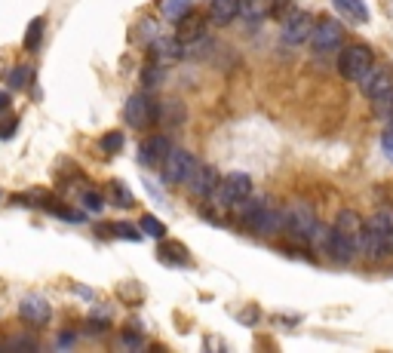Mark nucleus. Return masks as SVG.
<instances>
[{"label":"nucleus","instance_id":"1","mask_svg":"<svg viewBox=\"0 0 393 353\" xmlns=\"http://www.w3.org/2000/svg\"><path fill=\"white\" fill-rule=\"evenodd\" d=\"M283 231L289 233L292 240H314L316 231H320V218H316L314 206L304 203V200H298V203H289L283 209Z\"/></svg>","mask_w":393,"mask_h":353},{"label":"nucleus","instance_id":"2","mask_svg":"<svg viewBox=\"0 0 393 353\" xmlns=\"http://www.w3.org/2000/svg\"><path fill=\"white\" fill-rule=\"evenodd\" d=\"M375 65V53L366 44H354V46H344L338 56V74L350 83H356Z\"/></svg>","mask_w":393,"mask_h":353},{"label":"nucleus","instance_id":"3","mask_svg":"<svg viewBox=\"0 0 393 353\" xmlns=\"http://www.w3.org/2000/svg\"><path fill=\"white\" fill-rule=\"evenodd\" d=\"M157 117H160V108L154 105V98L148 96V92H138V96H132L127 108H123V120L132 129H148V126L157 123Z\"/></svg>","mask_w":393,"mask_h":353},{"label":"nucleus","instance_id":"4","mask_svg":"<svg viewBox=\"0 0 393 353\" xmlns=\"http://www.w3.org/2000/svg\"><path fill=\"white\" fill-rule=\"evenodd\" d=\"M341 40H344V28H341V22L320 19V22H314V31H311V37H307V44L314 46V53L329 56V53H335V49L341 46Z\"/></svg>","mask_w":393,"mask_h":353},{"label":"nucleus","instance_id":"5","mask_svg":"<svg viewBox=\"0 0 393 353\" xmlns=\"http://www.w3.org/2000/svg\"><path fill=\"white\" fill-rule=\"evenodd\" d=\"M197 160L191 150H181V148H169V154L163 157L160 163V172H163V181L166 184H185L188 175L194 172Z\"/></svg>","mask_w":393,"mask_h":353},{"label":"nucleus","instance_id":"6","mask_svg":"<svg viewBox=\"0 0 393 353\" xmlns=\"http://www.w3.org/2000/svg\"><path fill=\"white\" fill-rule=\"evenodd\" d=\"M314 31V15L304 13V10H289V15L283 19V28H280V40L286 46H301L307 44Z\"/></svg>","mask_w":393,"mask_h":353},{"label":"nucleus","instance_id":"7","mask_svg":"<svg viewBox=\"0 0 393 353\" xmlns=\"http://www.w3.org/2000/svg\"><path fill=\"white\" fill-rule=\"evenodd\" d=\"M249 194H252V179H249L246 172H231L228 179H221L219 188H215V197H219L221 206L246 203Z\"/></svg>","mask_w":393,"mask_h":353},{"label":"nucleus","instance_id":"8","mask_svg":"<svg viewBox=\"0 0 393 353\" xmlns=\"http://www.w3.org/2000/svg\"><path fill=\"white\" fill-rule=\"evenodd\" d=\"M314 240H323V252H326V255H329L335 264H350V262L356 258V243L347 240L344 233H338L335 228L326 231V233H323V228H320Z\"/></svg>","mask_w":393,"mask_h":353},{"label":"nucleus","instance_id":"9","mask_svg":"<svg viewBox=\"0 0 393 353\" xmlns=\"http://www.w3.org/2000/svg\"><path fill=\"white\" fill-rule=\"evenodd\" d=\"M246 228L255 237H277L283 233V209H271V206H258L246 215Z\"/></svg>","mask_w":393,"mask_h":353},{"label":"nucleus","instance_id":"10","mask_svg":"<svg viewBox=\"0 0 393 353\" xmlns=\"http://www.w3.org/2000/svg\"><path fill=\"white\" fill-rule=\"evenodd\" d=\"M356 83H359V89H363V96L375 102V98H381L384 92L393 89V68L390 65H372Z\"/></svg>","mask_w":393,"mask_h":353},{"label":"nucleus","instance_id":"11","mask_svg":"<svg viewBox=\"0 0 393 353\" xmlns=\"http://www.w3.org/2000/svg\"><path fill=\"white\" fill-rule=\"evenodd\" d=\"M181 56H185V44H181L179 37H160L157 34L148 44V58H150V65H157V68H163V65H175Z\"/></svg>","mask_w":393,"mask_h":353},{"label":"nucleus","instance_id":"12","mask_svg":"<svg viewBox=\"0 0 393 353\" xmlns=\"http://www.w3.org/2000/svg\"><path fill=\"white\" fill-rule=\"evenodd\" d=\"M206 25H209V13L188 10L179 22H175V37H179L185 46L188 44H197V40L206 37Z\"/></svg>","mask_w":393,"mask_h":353},{"label":"nucleus","instance_id":"13","mask_svg":"<svg viewBox=\"0 0 393 353\" xmlns=\"http://www.w3.org/2000/svg\"><path fill=\"white\" fill-rule=\"evenodd\" d=\"M219 172L212 169V166H194V172L188 175V181H185V188L191 191V197H197V200H209L215 194V188H219Z\"/></svg>","mask_w":393,"mask_h":353},{"label":"nucleus","instance_id":"14","mask_svg":"<svg viewBox=\"0 0 393 353\" xmlns=\"http://www.w3.org/2000/svg\"><path fill=\"white\" fill-rule=\"evenodd\" d=\"M169 139L166 136H150L145 139L138 145V163L141 166H154V169H160V163H163V157L169 154Z\"/></svg>","mask_w":393,"mask_h":353},{"label":"nucleus","instance_id":"15","mask_svg":"<svg viewBox=\"0 0 393 353\" xmlns=\"http://www.w3.org/2000/svg\"><path fill=\"white\" fill-rule=\"evenodd\" d=\"M19 316H22L28 326H46V323H49V316H53V310H49L46 298L28 295V298H25L22 304H19Z\"/></svg>","mask_w":393,"mask_h":353},{"label":"nucleus","instance_id":"16","mask_svg":"<svg viewBox=\"0 0 393 353\" xmlns=\"http://www.w3.org/2000/svg\"><path fill=\"white\" fill-rule=\"evenodd\" d=\"M335 231L344 233L347 240L356 243V252H359V237H363V218H359L354 209H341L338 218H335Z\"/></svg>","mask_w":393,"mask_h":353},{"label":"nucleus","instance_id":"17","mask_svg":"<svg viewBox=\"0 0 393 353\" xmlns=\"http://www.w3.org/2000/svg\"><path fill=\"white\" fill-rule=\"evenodd\" d=\"M237 19V0H212L209 4V22L212 25H231Z\"/></svg>","mask_w":393,"mask_h":353},{"label":"nucleus","instance_id":"18","mask_svg":"<svg viewBox=\"0 0 393 353\" xmlns=\"http://www.w3.org/2000/svg\"><path fill=\"white\" fill-rule=\"evenodd\" d=\"M273 10V0H237V15H243L246 22H258Z\"/></svg>","mask_w":393,"mask_h":353},{"label":"nucleus","instance_id":"19","mask_svg":"<svg viewBox=\"0 0 393 353\" xmlns=\"http://www.w3.org/2000/svg\"><path fill=\"white\" fill-rule=\"evenodd\" d=\"M332 4H335V10L344 13L350 22H356V25L369 22V10H366L363 0H332Z\"/></svg>","mask_w":393,"mask_h":353},{"label":"nucleus","instance_id":"20","mask_svg":"<svg viewBox=\"0 0 393 353\" xmlns=\"http://www.w3.org/2000/svg\"><path fill=\"white\" fill-rule=\"evenodd\" d=\"M369 222L381 231V237H384V243H387V249L393 255V209H381V212H375Z\"/></svg>","mask_w":393,"mask_h":353},{"label":"nucleus","instance_id":"21","mask_svg":"<svg viewBox=\"0 0 393 353\" xmlns=\"http://www.w3.org/2000/svg\"><path fill=\"white\" fill-rule=\"evenodd\" d=\"M157 255H160V262H166V264H188V249L181 246V243H163Z\"/></svg>","mask_w":393,"mask_h":353},{"label":"nucleus","instance_id":"22","mask_svg":"<svg viewBox=\"0 0 393 353\" xmlns=\"http://www.w3.org/2000/svg\"><path fill=\"white\" fill-rule=\"evenodd\" d=\"M44 19H31V25H28V31H25V40H22V46L28 49V53H34V49L40 46V40H44Z\"/></svg>","mask_w":393,"mask_h":353},{"label":"nucleus","instance_id":"23","mask_svg":"<svg viewBox=\"0 0 393 353\" xmlns=\"http://www.w3.org/2000/svg\"><path fill=\"white\" fill-rule=\"evenodd\" d=\"M160 10H163V19L179 22L181 15H185V13L191 10V0H163V4H160Z\"/></svg>","mask_w":393,"mask_h":353},{"label":"nucleus","instance_id":"24","mask_svg":"<svg viewBox=\"0 0 393 353\" xmlns=\"http://www.w3.org/2000/svg\"><path fill=\"white\" fill-rule=\"evenodd\" d=\"M138 228L145 231L148 237H157V240H163V237H166V224L160 222V218H154V215H141Z\"/></svg>","mask_w":393,"mask_h":353},{"label":"nucleus","instance_id":"25","mask_svg":"<svg viewBox=\"0 0 393 353\" xmlns=\"http://www.w3.org/2000/svg\"><path fill=\"white\" fill-rule=\"evenodd\" d=\"M375 114H378L384 123H393V89L384 92L381 98H375Z\"/></svg>","mask_w":393,"mask_h":353},{"label":"nucleus","instance_id":"26","mask_svg":"<svg viewBox=\"0 0 393 353\" xmlns=\"http://www.w3.org/2000/svg\"><path fill=\"white\" fill-rule=\"evenodd\" d=\"M157 31H160V28H157V22L154 19H145L136 31H132V40H138V44H150V40L157 37Z\"/></svg>","mask_w":393,"mask_h":353},{"label":"nucleus","instance_id":"27","mask_svg":"<svg viewBox=\"0 0 393 353\" xmlns=\"http://www.w3.org/2000/svg\"><path fill=\"white\" fill-rule=\"evenodd\" d=\"M111 194L117 200V206H123V209L132 206V194L127 191V184H123V181H111Z\"/></svg>","mask_w":393,"mask_h":353},{"label":"nucleus","instance_id":"28","mask_svg":"<svg viewBox=\"0 0 393 353\" xmlns=\"http://www.w3.org/2000/svg\"><path fill=\"white\" fill-rule=\"evenodd\" d=\"M120 148H123V132H108V136H102V150L105 154H117Z\"/></svg>","mask_w":393,"mask_h":353},{"label":"nucleus","instance_id":"29","mask_svg":"<svg viewBox=\"0 0 393 353\" xmlns=\"http://www.w3.org/2000/svg\"><path fill=\"white\" fill-rule=\"evenodd\" d=\"M83 209L86 212H102L105 209V200L96 194V191H83Z\"/></svg>","mask_w":393,"mask_h":353},{"label":"nucleus","instance_id":"30","mask_svg":"<svg viewBox=\"0 0 393 353\" xmlns=\"http://www.w3.org/2000/svg\"><path fill=\"white\" fill-rule=\"evenodd\" d=\"M114 233V237H120V240H132V243H138L141 240V233L132 228V224H114V228H108Z\"/></svg>","mask_w":393,"mask_h":353},{"label":"nucleus","instance_id":"31","mask_svg":"<svg viewBox=\"0 0 393 353\" xmlns=\"http://www.w3.org/2000/svg\"><path fill=\"white\" fill-rule=\"evenodd\" d=\"M28 80H31V68H25V65L13 68V74H10V86H13V89H22Z\"/></svg>","mask_w":393,"mask_h":353},{"label":"nucleus","instance_id":"32","mask_svg":"<svg viewBox=\"0 0 393 353\" xmlns=\"http://www.w3.org/2000/svg\"><path fill=\"white\" fill-rule=\"evenodd\" d=\"M157 80H160V68H157V65L141 71V83H145V86H157Z\"/></svg>","mask_w":393,"mask_h":353},{"label":"nucleus","instance_id":"33","mask_svg":"<svg viewBox=\"0 0 393 353\" xmlns=\"http://www.w3.org/2000/svg\"><path fill=\"white\" fill-rule=\"evenodd\" d=\"M123 344H127V347H141V335L138 332H123Z\"/></svg>","mask_w":393,"mask_h":353},{"label":"nucleus","instance_id":"34","mask_svg":"<svg viewBox=\"0 0 393 353\" xmlns=\"http://www.w3.org/2000/svg\"><path fill=\"white\" fill-rule=\"evenodd\" d=\"M15 132V120H0V139H10Z\"/></svg>","mask_w":393,"mask_h":353},{"label":"nucleus","instance_id":"35","mask_svg":"<svg viewBox=\"0 0 393 353\" xmlns=\"http://www.w3.org/2000/svg\"><path fill=\"white\" fill-rule=\"evenodd\" d=\"M71 344H74V335H58V338H56V347H58V350H62V347H71Z\"/></svg>","mask_w":393,"mask_h":353},{"label":"nucleus","instance_id":"36","mask_svg":"<svg viewBox=\"0 0 393 353\" xmlns=\"http://www.w3.org/2000/svg\"><path fill=\"white\" fill-rule=\"evenodd\" d=\"M384 150H387V154L393 157V129L387 132V136H384Z\"/></svg>","mask_w":393,"mask_h":353},{"label":"nucleus","instance_id":"37","mask_svg":"<svg viewBox=\"0 0 393 353\" xmlns=\"http://www.w3.org/2000/svg\"><path fill=\"white\" fill-rule=\"evenodd\" d=\"M6 108H10V96H6V92H0V114H4Z\"/></svg>","mask_w":393,"mask_h":353}]
</instances>
